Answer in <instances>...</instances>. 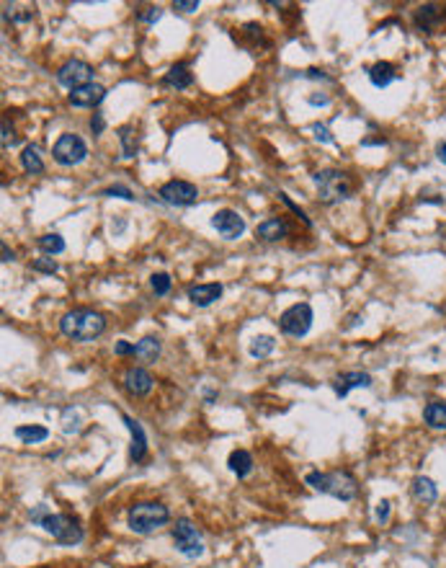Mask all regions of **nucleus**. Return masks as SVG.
I'll list each match as a JSON object with an SVG mask.
<instances>
[{
	"mask_svg": "<svg viewBox=\"0 0 446 568\" xmlns=\"http://www.w3.org/2000/svg\"><path fill=\"white\" fill-rule=\"evenodd\" d=\"M16 439H21L23 444H39L50 437V429L47 426H39V424H31V426H16Z\"/></svg>",
	"mask_w": 446,
	"mask_h": 568,
	"instance_id": "nucleus-25",
	"label": "nucleus"
},
{
	"mask_svg": "<svg viewBox=\"0 0 446 568\" xmlns=\"http://www.w3.org/2000/svg\"><path fill=\"white\" fill-rule=\"evenodd\" d=\"M150 287H152V292H155L157 297H165L170 292V277L165 271H157V274L150 277Z\"/></svg>",
	"mask_w": 446,
	"mask_h": 568,
	"instance_id": "nucleus-30",
	"label": "nucleus"
},
{
	"mask_svg": "<svg viewBox=\"0 0 446 568\" xmlns=\"http://www.w3.org/2000/svg\"><path fill=\"white\" fill-rule=\"evenodd\" d=\"M135 356L140 359V362L152 364L157 356H160V339H155V336H145L142 341H137Z\"/></svg>",
	"mask_w": 446,
	"mask_h": 568,
	"instance_id": "nucleus-24",
	"label": "nucleus"
},
{
	"mask_svg": "<svg viewBox=\"0 0 446 568\" xmlns=\"http://www.w3.org/2000/svg\"><path fill=\"white\" fill-rule=\"evenodd\" d=\"M212 225L225 241H238L245 233V217L235 209H217L212 217Z\"/></svg>",
	"mask_w": 446,
	"mask_h": 568,
	"instance_id": "nucleus-11",
	"label": "nucleus"
},
{
	"mask_svg": "<svg viewBox=\"0 0 446 568\" xmlns=\"http://www.w3.org/2000/svg\"><path fill=\"white\" fill-rule=\"evenodd\" d=\"M436 155H439L441 163H446V140H441L439 145H436Z\"/></svg>",
	"mask_w": 446,
	"mask_h": 568,
	"instance_id": "nucleus-43",
	"label": "nucleus"
},
{
	"mask_svg": "<svg viewBox=\"0 0 446 568\" xmlns=\"http://www.w3.org/2000/svg\"><path fill=\"white\" fill-rule=\"evenodd\" d=\"M312 320H315V312L307 302H294L291 307L279 315V328H281L284 334L291 336V339H302V336L310 334L312 328Z\"/></svg>",
	"mask_w": 446,
	"mask_h": 568,
	"instance_id": "nucleus-6",
	"label": "nucleus"
},
{
	"mask_svg": "<svg viewBox=\"0 0 446 568\" xmlns=\"http://www.w3.org/2000/svg\"><path fill=\"white\" fill-rule=\"evenodd\" d=\"M21 168L26 170L28 176H42L44 173V160L39 155V150L34 145H26L21 153Z\"/></svg>",
	"mask_w": 446,
	"mask_h": 568,
	"instance_id": "nucleus-26",
	"label": "nucleus"
},
{
	"mask_svg": "<svg viewBox=\"0 0 446 568\" xmlns=\"http://www.w3.org/2000/svg\"><path fill=\"white\" fill-rule=\"evenodd\" d=\"M116 135H119V142H121V153H124V158H135L137 153V132L132 124H124V127L116 129Z\"/></svg>",
	"mask_w": 446,
	"mask_h": 568,
	"instance_id": "nucleus-28",
	"label": "nucleus"
},
{
	"mask_svg": "<svg viewBox=\"0 0 446 568\" xmlns=\"http://www.w3.org/2000/svg\"><path fill=\"white\" fill-rule=\"evenodd\" d=\"M315 186H318L320 202H325V204L346 202L356 189L354 178L348 176L346 170H338V168L318 170V173H315Z\"/></svg>",
	"mask_w": 446,
	"mask_h": 568,
	"instance_id": "nucleus-4",
	"label": "nucleus"
},
{
	"mask_svg": "<svg viewBox=\"0 0 446 568\" xmlns=\"http://www.w3.org/2000/svg\"><path fill=\"white\" fill-rule=\"evenodd\" d=\"M307 101H310L312 106H328V96H307Z\"/></svg>",
	"mask_w": 446,
	"mask_h": 568,
	"instance_id": "nucleus-42",
	"label": "nucleus"
},
{
	"mask_svg": "<svg viewBox=\"0 0 446 568\" xmlns=\"http://www.w3.org/2000/svg\"><path fill=\"white\" fill-rule=\"evenodd\" d=\"M305 483L315 491H320V493L338 498V501H354L356 493H359V481L348 470H330V473L312 470L305 476Z\"/></svg>",
	"mask_w": 446,
	"mask_h": 568,
	"instance_id": "nucleus-2",
	"label": "nucleus"
},
{
	"mask_svg": "<svg viewBox=\"0 0 446 568\" xmlns=\"http://www.w3.org/2000/svg\"><path fill=\"white\" fill-rule=\"evenodd\" d=\"M279 197H281V202H284V204H286V207H291V212L297 214V217H299V220H302V222H305V225H312V222H310V217H307V214L302 212V209H299V207L294 204V202H291V199L286 197V194H279Z\"/></svg>",
	"mask_w": 446,
	"mask_h": 568,
	"instance_id": "nucleus-38",
	"label": "nucleus"
},
{
	"mask_svg": "<svg viewBox=\"0 0 446 568\" xmlns=\"http://www.w3.org/2000/svg\"><path fill=\"white\" fill-rule=\"evenodd\" d=\"M411 491H413V496H416V501H420V504H436V498H439V488H436V483H433L431 478H425V476L413 478Z\"/></svg>",
	"mask_w": 446,
	"mask_h": 568,
	"instance_id": "nucleus-19",
	"label": "nucleus"
},
{
	"mask_svg": "<svg viewBox=\"0 0 446 568\" xmlns=\"http://www.w3.org/2000/svg\"><path fill=\"white\" fill-rule=\"evenodd\" d=\"M227 465L238 478H248L253 473V454L248 449H233L227 457Z\"/></svg>",
	"mask_w": 446,
	"mask_h": 568,
	"instance_id": "nucleus-21",
	"label": "nucleus"
},
{
	"mask_svg": "<svg viewBox=\"0 0 446 568\" xmlns=\"http://www.w3.org/2000/svg\"><path fill=\"white\" fill-rule=\"evenodd\" d=\"M170 537H173V545H176L178 553L186 555V558L204 555V542H201V535H199L191 519H176V525L170 530Z\"/></svg>",
	"mask_w": 446,
	"mask_h": 568,
	"instance_id": "nucleus-8",
	"label": "nucleus"
},
{
	"mask_svg": "<svg viewBox=\"0 0 446 568\" xmlns=\"http://www.w3.org/2000/svg\"><path fill=\"white\" fill-rule=\"evenodd\" d=\"M176 11H184V13H196L199 11V0H176L173 3Z\"/></svg>",
	"mask_w": 446,
	"mask_h": 568,
	"instance_id": "nucleus-37",
	"label": "nucleus"
},
{
	"mask_svg": "<svg viewBox=\"0 0 446 568\" xmlns=\"http://www.w3.org/2000/svg\"><path fill=\"white\" fill-rule=\"evenodd\" d=\"M289 233H291L289 222L281 220V217H269V220H263L261 225L255 227V238H261V241H269V243L284 241V238H286Z\"/></svg>",
	"mask_w": 446,
	"mask_h": 568,
	"instance_id": "nucleus-16",
	"label": "nucleus"
},
{
	"mask_svg": "<svg viewBox=\"0 0 446 568\" xmlns=\"http://www.w3.org/2000/svg\"><path fill=\"white\" fill-rule=\"evenodd\" d=\"M124 419V424H127V429L132 432V447H129V460L132 462H142L145 457H147V434H145V429H142V424L137 419H132V416H121Z\"/></svg>",
	"mask_w": 446,
	"mask_h": 568,
	"instance_id": "nucleus-14",
	"label": "nucleus"
},
{
	"mask_svg": "<svg viewBox=\"0 0 446 568\" xmlns=\"http://www.w3.org/2000/svg\"><path fill=\"white\" fill-rule=\"evenodd\" d=\"M274 349H277V339H274V336H255V339L250 341L248 351L253 359H266Z\"/></svg>",
	"mask_w": 446,
	"mask_h": 568,
	"instance_id": "nucleus-27",
	"label": "nucleus"
},
{
	"mask_svg": "<svg viewBox=\"0 0 446 568\" xmlns=\"http://www.w3.org/2000/svg\"><path fill=\"white\" fill-rule=\"evenodd\" d=\"M52 511H50V506H44V504H39V506H34V509L28 511V519H31V522H34V525H39L42 527V522L47 517H50Z\"/></svg>",
	"mask_w": 446,
	"mask_h": 568,
	"instance_id": "nucleus-32",
	"label": "nucleus"
},
{
	"mask_svg": "<svg viewBox=\"0 0 446 568\" xmlns=\"http://www.w3.org/2000/svg\"><path fill=\"white\" fill-rule=\"evenodd\" d=\"M191 83H194V72L189 70V65H184V62L173 65V67L163 75V85L176 88V91H186Z\"/></svg>",
	"mask_w": 446,
	"mask_h": 568,
	"instance_id": "nucleus-18",
	"label": "nucleus"
},
{
	"mask_svg": "<svg viewBox=\"0 0 446 568\" xmlns=\"http://www.w3.org/2000/svg\"><path fill=\"white\" fill-rule=\"evenodd\" d=\"M39 248L44 251V256H60L65 251V241L60 233H47L39 238Z\"/></svg>",
	"mask_w": 446,
	"mask_h": 568,
	"instance_id": "nucleus-29",
	"label": "nucleus"
},
{
	"mask_svg": "<svg viewBox=\"0 0 446 568\" xmlns=\"http://www.w3.org/2000/svg\"><path fill=\"white\" fill-rule=\"evenodd\" d=\"M52 158H55L57 165H65V168H72V165L83 163L88 158V145L80 135L75 132H65V135L57 137L55 148H52Z\"/></svg>",
	"mask_w": 446,
	"mask_h": 568,
	"instance_id": "nucleus-5",
	"label": "nucleus"
},
{
	"mask_svg": "<svg viewBox=\"0 0 446 568\" xmlns=\"http://www.w3.org/2000/svg\"><path fill=\"white\" fill-rule=\"evenodd\" d=\"M104 129H106V119H104V114L96 111V114H93V116H91V132H93V135H96V137H101V135H104Z\"/></svg>",
	"mask_w": 446,
	"mask_h": 568,
	"instance_id": "nucleus-36",
	"label": "nucleus"
},
{
	"mask_svg": "<svg viewBox=\"0 0 446 568\" xmlns=\"http://www.w3.org/2000/svg\"><path fill=\"white\" fill-rule=\"evenodd\" d=\"M121 383H124V390H127L129 395L142 398L152 390L155 380H152V375H150L145 367H129L127 372H124V377H121Z\"/></svg>",
	"mask_w": 446,
	"mask_h": 568,
	"instance_id": "nucleus-13",
	"label": "nucleus"
},
{
	"mask_svg": "<svg viewBox=\"0 0 446 568\" xmlns=\"http://www.w3.org/2000/svg\"><path fill=\"white\" fill-rule=\"evenodd\" d=\"M157 197L170 207H191L199 202V189L184 178H170L157 189Z\"/></svg>",
	"mask_w": 446,
	"mask_h": 568,
	"instance_id": "nucleus-9",
	"label": "nucleus"
},
{
	"mask_svg": "<svg viewBox=\"0 0 446 568\" xmlns=\"http://www.w3.org/2000/svg\"><path fill=\"white\" fill-rule=\"evenodd\" d=\"M423 421L428 429H436V432H444L446 429V403L444 400H431V403L423 408Z\"/></svg>",
	"mask_w": 446,
	"mask_h": 568,
	"instance_id": "nucleus-22",
	"label": "nucleus"
},
{
	"mask_svg": "<svg viewBox=\"0 0 446 568\" xmlns=\"http://www.w3.org/2000/svg\"><path fill=\"white\" fill-rule=\"evenodd\" d=\"M104 99H106V88L99 83H88V85H83V88H75V91H70V96H67L70 106H75V109H96L104 104Z\"/></svg>",
	"mask_w": 446,
	"mask_h": 568,
	"instance_id": "nucleus-12",
	"label": "nucleus"
},
{
	"mask_svg": "<svg viewBox=\"0 0 446 568\" xmlns=\"http://www.w3.org/2000/svg\"><path fill=\"white\" fill-rule=\"evenodd\" d=\"M42 527L60 542V545H78L80 540H83V527H80L78 519L70 517V514H55V511H52L50 517L42 522Z\"/></svg>",
	"mask_w": 446,
	"mask_h": 568,
	"instance_id": "nucleus-7",
	"label": "nucleus"
},
{
	"mask_svg": "<svg viewBox=\"0 0 446 568\" xmlns=\"http://www.w3.org/2000/svg\"><path fill=\"white\" fill-rule=\"evenodd\" d=\"M369 80L374 88H387L392 80H397V67L392 62H377L369 67Z\"/></svg>",
	"mask_w": 446,
	"mask_h": 568,
	"instance_id": "nucleus-23",
	"label": "nucleus"
},
{
	"mask_svg": "<svg viewBox=\"0 0 446 568\" xmlns=\"http://www.w3.org/2000/svg\"><path fill=\"white\" fill-rule=\"evenodd\" d=\"M390 511H392V504L387 501V498H382V501L377 504V522H379V525H387V519H390Z\"/></svg>",
	"mask_w": 446,
	"mask_h": 568,
	"instance_id": "nucleus-34",
	"label": "nucleus"
},
{
	"mask_svg": "<svg viewBox=\"0 0 446 568\" xmlns=\"http://www.w3.org/2000/svg\"><path fill=\"white\" fill-rule=\"evenodd\" d=\"M160 16H163V8H145L140 13V21H145V23H155V21H160Z\"/></svg>",
	"mask_w": 446,
	"mask_h": 568,
	"instance_id": "nucleus-35",
	"label": "nucleus"
},
{
	"mask_svg": "<svg viewBox=\"0 0 446 568\" xmlns=\"http://www.w3.org/2000/svg\"><path fill=\"white\" fill-rule=\"evenodd\" d=\"M170 522V509L160 501H137L129 506L127 525L135 535H150L157 527H165Z\"/></svg>",
	"mask_w": 446,
	"mask_h": 568,
	"instance_id": "nucleus-3",
	"label": "nucleus"
},
{
	"mask_svg": "<svg viewBox=\"0 0 446 568\" xmlns=\"http://www.w3.org/2000/svg\"><path fill=\"white\" fill-rule=\"evenodd\" d=\"M31 269L39 271V274H57V261L52 258V256H44V258H36L34 263H31Z\"/></svg>",
	"mask_w": 446,
	"mask_h": 568,
	"instance_id": "nucleus-31",
	"label": "nucleus"
},
{
	"mask_svg": "<svg viewBox=\"0 0 446 568\" xmlns=\"http://www.w3.org/2000/svg\"><path fill=\"white\" fill-rule=\"evenodd\" d=\"M57 83L70 88V91L93 83V65L83 62V60H67L57 67Z\"/></svg>",
	"mask_w": 446,
	"mask_h": 568,
	"instance_id": "nucleus-10",
	"label": "nucleus"
},
{
	"mask_svg": "<svg viewBox=\"0 0 446 568\" xmlns=\"http://www.w3.org/2000/svg\"><path fill=\"white\" fill-rule=\"evenodd\" d=\"M312 132H315V137H318L320 142H333V137H330L328 127H323V124H312Z\"/></svg>",
	"mask_w": 446,
	"mask_h": 568,
	"instance_id": "nucleus-41",
	"label": "nucleus"
},
{
	"mask_svg": "<svg viewBox=\"0 0 446 568\" xmlns=\"http://www.w3.org/2000/svg\"><path fill=\"white\" fill-rule=\"evenodd\" d=\"M0 248H3V261H13V251L8 248V243H3V246H0Z\"/></svg>",
	"mask_w": 446,
	"mask_h": 568,
	"instance_id": "nucleus-44",
	"label": "nucleus"
},
{
	"mask_svg": "<svg viewBox=\"0 0 446 568\" xmlns=\"http://www.w3.org/2000/svg\"><path fill=\"white\" fill-rule=\"evenodd\" d=\"M16 137H13V127L8 124V116H3V150H8V145H13Z\"/></svg>",
	"mask_w": 446,
	"mask_h": 568,
	"instance_id": "nucleus-40",
	"label": "nucleus"
},
{
	"mask_svg": "<svg viewBox=\"0 0 446 568\" xmlns=\"http://www.w3.org/2000/svg\"><path fill=\"white\" fill-rule=\"evenodd\" d=\"M113 354H116V356H135V344H129V341H119V344L113 346Z\"/></svg>",
	"mask_w": 446,
	"mask_h": 568,
	"instance_id": "nucleus-39",
	"label": "nucleus"
},
{
	"mask_svg": "<svg viewBox=\"0 0 446 568\" xmlns=\"http://www.w3.org/2000/svg\"><path fill=\"white\" fill-rule=\"evenodd\" d=\"M101 194H104V197H121V199H129V202L135 199V194L129 192L127 186H119V184H116V186H108V189H104V192H101Z\"/></svg>",
	"mask_w": 446,
	"mask_h": 568,
	"instance_id": "nucleus-33",
	"label": "nucleus"
},
{
	"mask_svg": "<svg viewBox=\"0 0 446 568\" xmlns=\"http://www.w3.org/2000/svg\"><path fill=\"white\" fill-rule=\"evenodd\" d=\"M60 331L70 341L88 344V341H96L106 331V318H104L99 310H91V307H75V310L62 315Z\"/></svg>",
	"mask_w": 446,
	"mask_h": 568,
	"instance_id": "nucleus-1",
	"label": "nucleus"
},
{
	"mask_svg": "<svg viewBox=\"0 0 446 568\" xmlns=\"http://www.w3.org/2000/svg\"><path fill=\"white\" fill-rule=\"evenodd\" d=\"M356 388H372V375L369 372H343L333 383V390L338 398H346Z\"/></svg>",
	"mask_w": 446,
	"mask_h": 568,
	"instance_id": "nucleus-15",
	"label": "nucleus"
},
{
	"mask_svg": "<svg viewBox=\"0 0 446 568\" xmlns=\"http://www.w3.org/2000/svg\"><path fill=\"white\" fill-rule=\"evenodd\" d=\"M439 21H444V8L441 6L428 3V6H420L418 11H416V23H418V28H423L425 34H431L433 26Z\"/></svg>",
	"mask_w": 446,
	"mask_h": 568,
	"instance_id": "nucleus-20",
	"label": "nucleus"
},
{
	"mask_svg": "<svg viewBox=\"0 0 446 568\" xmlns=\"http://www.w3.org/2000/svg\"><path fill=\"white\" fill-rule=\"evenodd\" d=\"M186 295H189V300H191L194 305L206 307V305H212L214 300L222 297V284H217V282H212V284H191V287L186 290Z\"/></svg>",
	"mask_w": 446,
	"mask_h": 568,
	"instance_id": "nucleus-17",
	"label": "nucleus"
}]
</instances>
